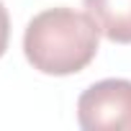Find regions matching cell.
Instances as JSON below:
<instances>
[{
    "instance_id": "3957f363",
    "label": "cell",
    "mask_w": 131,
    "mask_h": 131,
    "mask_svg": "<svg viewBox=\"0 0 131 131\" xmlns=\"http://www.w3.org/2000/svg\"><path fill=\"white\" fill-rule=\"evenodd\" d=\"M85 13L113 44H131V0H82Z\"/></svg>"
},
{
    "instance_id": "6da1fadb",
    "label": "cell",
    "mask_w": 131,
    "mask_h": 131,
    "mask_svg": "<svg viewBox=\"0 0 131 131\" xmlns=\"http://www.w3.org/2000/svg\"><path fill=\"white\" fill-rule=\"evenodd\" d=\"M100 31L88 13L59 5L34 16L23 34V54L34 70L51 77L82 72L98 54Z\"/></svg>"
},
{
    "instance_id": "7a4b0ae2",
    "label": "cell",
    "mask_w": 131,
    "mask_h": 131,
    "mask_svg": "<svg viewBox=\"0 0 131 131\" xmlns=\"http://www.w3.org/2000/svg\"><path fill=\"white\" fill-rule=\"evenodd\" d=\"M77 123L85 131H131V80L108 77L77 98Z\"/></svg>"
},
{
    "instance_id": "277c9868",
    "label": "cell",
    "mask_w": 131,
    "mask_h": 131,
    "mask_svg": "<svg viewBox=\"0 0 131 131\" xmlns=\"http://www.w3.org/2000/svg\"><path fill=\"white\" fill-rule=\"evenodd\" d=\"M8 41H10V16L0 0V57L8 51Z\"/></svg>"
}]
</instances>
